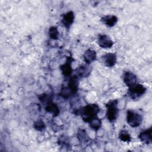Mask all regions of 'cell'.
<instances>
[{
	"instance_id": "e0dca14e",
	"label": "cell",
	"mask_w": 152,
	"mask_h": 152,
	"mask_svg": "<svg viewBox=\"0 0 152 152\" xmlns=\"http://www.w3.org/2000/svg\"><path fill=\"white\" fill-rule=\"evenodd\" d=\"M49 37L52 40H57L59 37V32L58 28L56 26H51L48 30Z\"/></svg>"
},
{
	"instance_id": "5bb4252c",
	"label": "cell",
	"mask_w": 152,
	"mask_h": 152,
	"mask_svg": "<svg viewBox=\"0 0 152 152\" xmlns=\"http://www.w3.org/2000/svg\"><path fill=\"white\" fill-rule=\"evenodd\" d=\"M118 21V18L115 15H106L101 18V21L109 27H112L115 26Z\"/></svg>"
},
{
	"instance_id": "ba28073f",
	"label": "cell",
	"mask_w": 152,
	"mask_h": 152,
	"mask_svg": "<svg viewBox=\"0 0 152 152\" xmlns=\"http://www.w3.org/2000/svg\"><path fill=\"white\" fill-rule=\"evenodd\" d=\"M123 81L129 88L137 84V77L133 72L131 71H125L123 74Z\"/></svg>"
},
{
	"instance_id": "30bf717a",
	"label": "cell",
	"mask_w": 152,
	"mask_h": 152,
	"mask_svg": "<svg viewBox=\"0 0 152 152\" xmlns=\"http://www.w3.org/2000/svg\"><path fill=\"white\" fill-rule=\"evenodd\" d=\"M151 127L148 128L142 131H141L138 135L139 140L143 143L146 144H150L152 142L151 136Z\"/></svg>"
},
{
	"instance_id": "4fadbf2b",
	"label": "cell",
	"mask_w": 152,
	"mask_h": 152,
	"mask_svg": "<svg viewBox=\"0 0 152 152\" xmlns=\"http://www.w3.org/2000/svg\"><path fill=\"white\" fill-rule=\"evenodd\" d=\"M97 53L96 52L91 49H87L83 54V59L86 64L90 65L91 62L96 60Z\"/></svg>"
},
{
	"instance_id": "9c48e42d",
	"label": "cell",
	"mask_w": 152,
	"mask_h": 152,
	"mask_svg": "<svg viewBox=\"0 0 152 152\" xmlns=\"http://www.w3.org/2000/svg\"><path fill=\"white\" fill-rule=\"evenodd\" d=\"M72 58L71 57H68L65 63L60 66V69L64 76L68 77L71 75L72 72Z\"/></svg>"
},
{
	"instance_id": "8992f818",
	"label": "cell",
	"mask_w": 152,
	"mask_h": 152,
	"mask_svg": "<svg viewBox=\"0 0 152 152\" xmlns=\"http://www.w3.org/2000/svg\"><path fill=\"white\" fill-rule=\"evenodd\" d=\"M97 43L103 49H109L113 46L114 43L111 38L106 34H100L98 37Z\"/></svg>"
},
{
	"instance_id": "9a60e30c",
	"label": "cell",
	"mask_w": 152,
	"mask_h": 152,
	"mask_svg": "<svg viewBox=\"0 0 152 152\" xmlns=\"http://www.w3.org/2000/svg\"><path fill=\"white\" fill-rule=\"evenodd\" d=\"M45 110L48 113L52 115L53 116H57L60 112L59 109L58 105L56 103H53V102H52L46 105Z\"/></svg>"
},
{
	"instance_id": "277c9868",
	"label": "cell",
	"mask_w": 152,
	"mask_h": 152,
	"mask_svg": "<svg viewBox=\"0 0 152 152\" xmlns=\"http://www.w3.org/2000/svg\"><path fill=\"white\" fill-rule=\"evenodd\" d=\"M146 91L147 88L144 85L137 83L129 87L128 94L132 100H137L142 96L145 93Z\"/></svg>"
},
{
	"instance_id": "3957f363",
	"label": "cell",
	"mask_w": 152,
	"mask_h": 152,
	"mask_svg": "<svg viewBox=\"0 0 152 152\" xmlns=\"http://www.w3.org/2000/svg\"><path fill=\"white\" fill-rule=\"evenodd\" d=\"M142 121V116L141 114L134 110H128L126 112V122L132 128L139 126Z\"/></svg>"
},
{
	"instance_id": "7a4b0ae2",
	"label": "cell",
	"mask_w": 152,
	"mask_h": 152,
	"mask_svg": "<svg viewBox=\"0 0 152 152\" xmlns=\"http://www.w3.org/2000/svg\"><path fill=\"white\" fill-rule=\"evenodd\" d=\"M118 100H112L108 102L106 104V117L108 121L113 122L117 119L119 113Z\"/></svg>"
},
{
	"instance_id": "6da1fadb",
	"label": "cell",
	"mask_w": 152,
	"mask_h": 152,
	"mask_svg": "<svg viewBox=\"0 0 152 152\" xmlns=\"http://www.w3.org/2000/svg\"><path fill=\"white\" fill-rule=\"evenodd\" d=\"M100 110V107L97 104H88L81 109L80 114L84 122L89 123L91 120L97 117Z\"/></svg>"
},
{
	"instance_id": "ac0fdd59",
	"label": "cell",
	"mask_w": 152,
	"mask_h": 152,
	"mask_svg": "<svg viewBox=\"0 0 152 152\" xmlns=\"http://www.w3.org/2000/svg\"><path fill=\"white\" fill-rule=\"evenodd\" d=\"M89 125L92 129L97 131L102 126V121L98 117H96L89 122Z\"/></svg>"
},
{
	"instance_id": "2e32d148",
	"label": "cell",
	"mask_w": 152,
	"mask_h": 152,
	"mask_svg": "<svg viewBox=\"0 0 152 152\" xmlns=\"http://www.w3.org/2000/svg\"><path fill=\"white\" fill-rule=\"evenodd\" d=\"M118 137L121 141L125 142H129L131 141V137L128 131L126 129H122L118 135Z\"/></svg>"
},
{
	"instance_id": "52a82bcc",
	"label": "cell",
	"mask_w": 152,
	"mask_h": 152,
	"mask_svg": "<svg viewBox=\"0 0 152 152\" xmlns=\"http://www.w3.org/2000/svg\"><path fill=\"white\" fill-rule=\"evenodd\" d=\"M74 20H75L74 13L73 12V11H69L62 14L61 23L65 28H69L73 24Z\"/></svg>"
},
{
	"instance_id": "7c38bea8",
	"label": "cell",
	"mask_w": 152,
	"mask_h": 152,
	"mask_svg": "<svg viewBox=\"0 0 152 152\" xmlns=\"http://www.w3.org/2000/svg\"><path fill=\"white\" fill-rule=\"evenodd\" d=\"M79 86V80L77 75L71 76L68 83V88L71 94H75L77 92Z\"/></svg>"
},
{
	"instance_id": "d6986e66",
	"label": "cell",
	"mask_w": 152,
	"mask_h": 152,
	"mask_svg": "<svg viewBox=\"0 0 152 152\" xmlns=\"http://www.w3.org/2000/svg\"><path fill=\"white\" fill-rule=\"evenodd\" d=\"M33 127L34 128L39 131H43L46 128V125L44 122V121L42 119H39L35 121L33 124Z\"/></svg>"
},
{
	"instance_id": "44dd1931",
	"label": "cell",
	"mask_w": 152,
	"mask_h": 152,
	"mask_svg": "<svg viewBox=\"0 0 152 152\" xmlns=\"http://www.w3.org/2000/svg\"><path fill=\"white\" fill-rule=\"evenodd\" d=\"M60 94L64 99H68L70 96V95L71 94V93L69 91L68 87H64L63 88H62V89L61 90Z\"/></svg>"
},
{
	"instance_id": "ffe728a7",
	"label": "cell",
	"mask_w": 152,
	"mask_h": 152,
	"mask_svg": "<svg viewBox=\"0 0 152 152\" xmlns=\"http://www.w3.org/2000/svg\"><path fill=\"white\" fill-rule=\"evenodd\" d=\"M39 100L43 103H45L46 105L50 102H52V97L48 94H45V93H43V94H42L40 95L38 97Z\"/></svg>"
},
{
	"instance_id": "8fae6325",
	"label": "cell",
	"mask_w": 152,
	"mask_h": 152,
	"mask_svg": "<svg viewBox=\"0 0 152 152\" xmlns=\"http://www.w3.org/2000/svg\"><path fill=\"white\" fill-rule=\"evenodd\" d=\"M77 71L78 77L80 78H86L91 74L92 68L88 64H85L80 65Z\"/></svg>"
},
{
	"instance_id": "5b68a950",
	"label": "cell",
	"mask_w": 152,
	"mask_h": 152,
	"mask_svg": "<svg viewBox=\"0 0 152 152\" xmlns=\"http://www.w3.org/2000/svg\"><path fill=\"white\" fill-rule=\"evenodd\" d=\"M101 60L103 64L108 68L114 66L117 61V56L115 53L109 52L103 55L101 57Z\"/></svg>"
}]
</instances>
